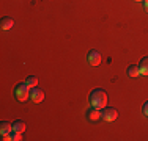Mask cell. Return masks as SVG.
Returning a JSON list of instances; mask_svg holds the SVG:
<instances>
[{
	"label": "cell",
	"instance_id": "14",
	"mask_svg": "<svg viewBox=\"0 0 148 141\" xmlns=\"http://www.w3.org/2000/svg\"><path fill=\"white\" fill-rule=\"evenodd\" d=\"M143 115H147L148 116V100L143 104Z\"/></svg>",
	"mask_w": 148,
	"mask_h": 141
},
{
	"label": "cell",
	"instance_id": "1",
	"mask_svg": "<svg viewBox=\"0 0 148 141\" xmlns=\"http://www.w3.org/2000/svg\"><path fill=\"white\" fill-rule=\"evenodd\" d=\"M90 105L95 108H98V110H103L106 105H107V94H106L101 88L93 89L90 94Z\"/></svg>",
	"mask_w": 148,
	"mask_h": 141
},
{
	"label": "cell",
	"instance_id": "16",
	"mask_svg": "<svg viewBox=\"0 0 148 141\" xmlns=\"http://www.w3.org/2000/svg\"><path fill=\"white\" fill-rule=\"evenodd\" d=\"M136 2H143V0H136Z\"/></svg>",
	"mask_w": 148,
	"mask_h": 141
},
{
	"label": "cell",
	"instance_id": "2",
	"mask_svg": "<svg viewBox=\"0 0 148 141\" xmlns=\"http://www.w3.org/2000/svg\"><path fill=\"white\" fill-rule=\"evenodd\" d=\"M14 96H16L17 100H21V102L27 100V97H30V88H29V85H27V83H19V85H16V88H14Z\"/></svg>",
	"mask_w": 148,
	"mask_h": 141
},
{
	"label": "cell",
	"instance_id": "4",
	"mask_svg": "<svg viewBox=\"0 0 148 141\" xmlns=\"http://www.w3.org/2000/svg\"><path fill=\"white\" fill-rule=\"evenodd\" d=\"M30 99L35 102V104H40V102H43V99H44V93L36 86L30 88Z\"/></svg>",
	"mask_w": 148,
	"mask_h": 141
},
{
	"label": "cell",
	"instance_id": "5",
	"mask_svg": "<svg viewBox=\"0 0 148 141\" xmlns=\"http://www.w3.org/2000/svg\"><path fill=\"white\" fill-rule=\"evenodd\" d=\"M87 61H88L91 66H98L101 63V54L98 50H90L88 54H87Z\"/></svg>",
	"mask_w": 148,
	"mask_h": 141
},
{
	"label": "cell",
	"instance_id": "12",
	"mask_svg": "<svg viewBox=\"0 0 148 141\" xmlns=\"http://www.w3.org/2000/svg\"><path fill=\"white\" fill-rule=\"evenodd\" d=\"M128 75H129V77H139V75H140L139 66H136V64L129 66V68H128Z\"/></svg>",
	"mask_w": 148,
	"mask_h": 141
},
{
	"label": "cell",
	"instance_id": "8",
	"mask_svg": "<svg viewBox=\"0 0 148 141\" xmlns=\"http://www.w3.org/2000/svg\"><path fill=\"white\" fill-rule=\"evenodd\" d=\"M87 116H88L90 121H98V119L101 118V110H98V108L91 107V110H88V113H87Z\"/></svg>",
	"mask_w": 148,
	"mask_h": 141
},
{
	"label": "cell",
	"instance_id": "10",
	"mask_svg": "<svg viewBox=\"0 0 148 141\" xmlns=\"http://www.w3.org/2000/svg\"><path fill=\"white\" fill-rule=\"evenodd\" d=\"M2 140H11V141H19L22 140V133L16 132V130H11L6 136H2Z\"/></svg>",
	"mask_w": 148,
	"mask_h": 141
},
{
	"label": "cell",
	"instance_id": "3",
	"mask_svg": "<svg viewBox=\"0 0 148 141\" xmlns=\"http://www.w3.org/2000/svg\"><path fill=\"white\" fill-rule=\"evenodd\" d=\"M101 118H103L104 121H107V122L115 121V119L118 118L117 108H114V107H104L103 110H101Z\"/></svg>",
	"mask_w": 148,
	"mask_h": 141
},
{
	"label": "cell",
	"instance_id": "13",
	"mask_svg": "<svg viewBox=\"0 0 148 141\" xmlns=\"http://www.w3.org/2000/svg\"><path fill=\"white\" fill-rule=\"evenodd\" d=\"M25 83L29 85V88H35V86H36V85H38V79H36V77H35V75H30L29 79L25 80Z\"/></svg>",
	"mask_w": 148,
	"mask_h": 141
},
{
	"label": "cell",
	"instance_id": "6",
	"mask_svg": "<svg viewBox=\"0 0 148 141\" xmlns=\"http://www.w3.org/2000/svg\"><path fill=\"white\" fill-rule=\"evenodd\" d=\"M11 130H13V124H11V122H8V121H2V122H0V135H2V136H6Z\"/></svg>",
	"mask_w": 148,
	"mask_h": 141
},
{
	"label": "cell",
	"instance_id": "15",
	"mask_svg": "<svg viewBox=\"0 0 148 141\" xmlns=\"http://www.w3.org/2000/svg\"><path fill=\"white\" fill-rule=\"evenodd\" d=\"M142 3H143V8H145V11L148 13V0H143Z\"/></svg>",
	"mask_w": 148,
	"mask_h": 141
},
{
	"label": "cell",
	"instance_id": "7",
	"mask_svg": "<svg viewBox=\"0 0 148 141\" xmlns=\"http://www.w3.org/2000/svg\"><path fill=\"white\" fill-rule=\"evenodd\" d=\"M13 25H14V20H13L11 17H3L2 22H0V27H2V30H11Z\"/></svg>",
	"mask_w": 148,
	"mask_h": 141
},
{
	"label": "cell",
	"instance_id": "11",
	"mask_svg": "<svg viewBox=\"0 0 148 141\" xmlns=\"http://www.w3.org/2000/svg\"><path fill=\"white\" fill-rule=\"evenodd\" d=\"M13 130H16V132L22 133L24 130H25V122H24V121H21V119H17V121H14V122H13Z\"/></svg>",
	"mask_w": 148,
	"mask_h": 141
},
{
	"label": "cell",
	"instance_id": "9",
	"mask_svg": "<svg viewBox=\"0 0 148 141\" xmlns=\"http://www.w3.org/2000/svg\"><path fill=\"white\" fill-rule=\"evenodd\" d=\"M139 70L140 75H148V56L142 58V61L139 63Z\"/></svg>",
	"mask_w": 148,
	"mask_h": 141
}]
</instances>
